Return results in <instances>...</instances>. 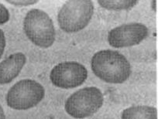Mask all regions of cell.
<instances>
[{"label":"cell","mask_w":158,"mask_h":119,"mask_svg":"<svg viewBox=\"0 0 158 119\" xmlns=\"http://www.w3.org/2000/svg\"><path fill=\"white\" fill-rule=\"evenodd\" d=\"M122 119H157L156 108L147 105L133 106L124 110L121 115Z\"/></svg>","instance_id":"cell-9"},{"label":"cell","mask_w":158,"mask_h":119,"mask_svg":"<svg viewBox=\"0 0 158 119\" xmlns=\"http://www.w3.org/2000/svg\"><path fill=\"white\" fill-rule=\"evenodd\" d=\"M103 101L104 97L98 87H84L67 99L64 108L72 117L82 119L96 113L102 106Z\"/></svg>","instance_id":"cell-4"},{"label":"cell","mask_w":158,"mask_h":119,"mask_svg":"<svg viewBox=\"0 0 158 119\" xmlns=\"http://www.w3.org/2000/svg\"><path fill=\"white\" fill-rule=\"evenodd\" d=\"M10 12L3 4L0 3V25L5 24L10 19Z\"/></svg>","instance_id":"cell-11"},{"label":"cell","mask_w":158,"mask_h":119,"mask_svg":"<svg viewBox=\"0 0 158 119\" xmlns=\"http://www.w3.org/2000/svg\"><path fill=\"white\" fill-rule=\"evenodd\" d=\"M6 44V42L5 34H4L3 31L0 29V58L2 57V54H3L4 53V50H5Z\"/></svg>","instance_id":"cell-13"},{"label":"cell","mask_w":158,"mask_h":119,"mask_svg":"<svg viewBox=\"0 0 158 119\" xmlns=\"http://www.w3.org/2000/svg\"><path fill=\"white\" fill-rule=\"evenodd\" d=\"M91 67L99 79L109 84H123L131 75V65L126 57L112 50L94 54Z\"/></svg>","instance_id":"cell-1"},{"label":"cell","mask_w":158,"mask_h":119,"mask_svg":"<svg viewBox=\"0 0 158 119\" xmlns=\"http://www.w3.org/2000/svg\"><path fill=\"white\" fill-rule=\"evenodd\" d=\"M8 2L10 4H12V5L14 6H30V5H33V4L36 3L38 1L36 0H34V1H31V0H29V1H25V0H22V1H6Z\"/></svg>","instance_id":"cell-12"},{"label":"cell","mask_w":158,"mask_h":119,"mask_svg":"<svg viewBox=\"0 0 158 119\" xmlns=\"http://www.w3.org/2000/svg\"><path fill=\"white\" fill-rule=\"evenodd\" d=\"M88 77L84 65L74 61L60 63L51 70L50 80L54 86L62 89H72L81 86Z\"/></svg>","instance_id":"cell-6"},{"label":"cell","mask_w":158,"mask_h":119,"mask_svg":"<svg viewBox=\"0 0 158 119\" xmlns=\"http://www.w3.org/2000/svg\"><path fill=\"white\" fill-rule=\"evenodd\" d=\"M98 4L106 10H130L138 3L136 0L128 1H108V0H99Z\"/></svg>","instance_id":"cell-10"},{"label":"cell","mask_w":158,"mask_h":119,"mask_svg":"<svg viewBox=\"0 0 158 119\" xmlns=\"http://www.w3.org/2000/svg\"><path fill=\"white\" fill-rule=\"evenodd\" d=\"M23 30L29 40L40 47L48 48L55 41L56 32L53 21L43 10L33 9L27 13Z\"/></svg>","instance_id":"cell-2"},{"label":"cell","mask_w":158,"mask_h":119,"mask_svg":"<svg viewBox=\"0 0 158 119\" xmlns=\"http://www.w3.org/2000/svg\"><path fill=\"white\" fill-rule=\"evenodd\" d=\"M45 89L34 80H21L9 90L7 105L15 110H28L36 107L44 98Z\"/></svg>","instance_id":"cell-5"},{"label":"cell","mask_w":158,"mask_h":119,"mask_svg":"<svg viewBox=\"0 0 158 119\" xmlns=\"http://www.w3.org/2000/svg\"><path fill=\"white\" fill-rule=\"evenodd\" d=\"M27 62L23 53H16L9 56L0 63V84L12 82L21 72Z\"/></svg>","instance_id":"cell-8"},{"label":"cell","mask_w":158,"mask_h":119,"mask_svg":"<svg viewBox=\"0 0 158 119\" xmlns=\"http://www.w3.org/2000/svg\"><path fill=\"white\" fill-rule=\"evenodd\" d=\"M0 119H6V114L5 112H4V110L1 105H0Z\"/></svg>","instance_id":"cell-14"},{"label":"cell","mask_w":158,"mask_h":119,"mask_svg":"<svg viewBox=\"0 0 158 119\" xmlns=\"http://www.w3.org/2000/svg\"><path fill=\"white\" fill-rule=\"evenodd\" d=\"M93 13L92 1H68L58 13L59 26L66 33H77L87 26Z\"/></svg>","instance_id":"cell-3"},{"label":"cell","mask_w":158,"mask_h":119,"mask_svg":"<svg viewBox=\"0 0 158 119\" xmlns=\"http://www.w3.org/2000/svg\"><path fill=\"white\" fill-rule=\"evenodd\" d=\"M148 28L139 22L124 24L112 29L108 34L109 45L115 48L135 46L147 38Z\"/></svg>","instance_id":"cell-7"}]
</instances>
